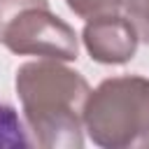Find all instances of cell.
<instances>
[{
    "mask_svg": "<svg viewBox=\"0 0 149 149\" xmlns=\"http://www.w3.org/2000/svg\"><path fill=\"white\" fill-rule=\"evenodd\" d=\"M81 40L91 58L105 65L128 63L135 56L140 42L133 23L126 16H119L116 12L88 19L81 30Z\"/></svg>",
    "mask_w": 149,
    "mask_h": 149,
    "instance_id": "277c9868",
    "label": "cell"
},
{
    "mask_svg": "<svg viewBox=\"0 0 149 149\" xmlns=\"http://www.w3.org/2000/svg\"><path fill=\"white\" fill-rule=\"evenodd\" d=\"M81 121L102 149H149V79L123 74L100 81L86 98Z\"/></svg>",
    "mask_w": 149,
    "mask_h": 149,
    "instance_id": "7a4b0ae2",
    "label": "cell"
},
{
    "mask_svg": "<svg viewBox=\"0 0 149 149\" xmlns=\"http://www.w3.org/2000/svg\"><path fill=\"white\" fill-rule=\"evenodd\" d=\"M65 5L81 19H93L102 14H112L121 7V0H65Z\"/></svg>",
    "mask_w": 149,
    "mask_h": 149,
    "instance_id": "52a82bcc",
    "label": "cell"
},
{
    "mask_svg": "<svg viewBox=\"0 0 149 149\" xmlns=\"http://www.w3.org/2000/svg\"><path fill=\"white\" fill-rule=\"evenodd\" d=\"M33 137H28V130L23 121L19 119V112L0 102V147H30Z\"/></svg>",
    "mask_w": 149,
    "mask_h": 149,
    "instance_id": "5b68a950",
    "label": "cell"
},
{
    "mask_svg": "<svg viewBox=\"0 0 149 149\" xmlns=\"http://www.w3.org/2000/svg\"><path fill=\"white\" fill-rule=\"evenodd\" d=\"M33 144L47 149H79L84 144V105L88 81L56 58L28 61L14 79Z\"/></svg>",
    "mask_w": 149,
    "mask_h": 149,
    "instance_id": "6da1fadb",
    "label": "cell"
},
{
    "mask_svg": "<svg viewBox=\"0 0 149 149\" xmlns=\"http://www.w3.org/2000/svg\"><path fill=\"white\" fill-rule=\"evenodd\" d=\"M0 44L19 56L77 61L79 40L49 0H0Z\"/></svg>",
    "mask_w": 149,
    "mask_h": 149,
    "instance_id": "3957f363",
    "label": "cell"
},
{
    "mask_svg": "<svg viewBox=\"0 0 149 149\" xmlns=\"http://www.w3.org/2000/svg\"><path fill=\"white\" fill-rule=\"evenodd\" d=\"M121 9L137 30V37L149 44V0H121Z\"/></svg>",
    "mask_w": 149,
    "mask_h": 149,
    "instance_id": "8992f818",
    "label": "cell"
}]
</instances>
